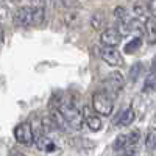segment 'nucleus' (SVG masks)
<instances>
[{"mask_svg":"<svg viewBox=\"0 0 156 156\" xmlns=\"http://www.w3.org/2000/svg\"><path fill=\"white\" fill-rule=\"evenodd\" d=\"M45 20V9L44 6H37V5H31V6H20L16 12H14V25L16 27H39L42 25Z\"/></svg>","mask_w":156,"mask_h":156,"instance_id":"obj_1","label":"nucleus"},{"mask_svg":"<svg viewBox=\"0 0 156 156\" xmlns=\"http://www.w3.org/2000/svg\"><path fill=\"white\" fill-rule=\"evenodd\" d=\"M58 109L64 114V117H66V120L69 122L70 128H73V129H80V128L83 126V122H84L83 111L78 109L73 101H70V100H69V101H64V100H62Z\"/></svg>","mask_w":156,"mask_h":156,"instance_id":"obj_2","label":"nucleus"},{"mask_svg":"<svg viewBox=\"0 0 156 156\" xmlns=\"http://www.w3.org/2000/svg\"><path fill=\"white\" fill-rule=\"evenodd\" d=\"M92 108L100 115H111L114 109V101L106 90H97L92 95Z\"/></svg>","mask_w":156,"mask_h":156,"instance_id":"obj_3","label":"nucleus"},{"mask_svg":"<svg viewBox=\"0 0 156 156\" xmlns=\"http://www.w3.org/2000/svg\"><path fill=\"white\" fill-rule=\"evenodd\" d=\"M14 139L22 145H31L34 144V131H33V126L28 122H22L14 128Z\"/></svg>","mask_w":156,"mask_h":156,"instance_id":"obj_4","label":"nucleus"},{"mask_svg":"<svg viewBox=\"0 0 156 156\" xmlns=\"http://www.w3.org/2000/svg\"><path fill=\"white\" fill-rule=\"evenodd\" d=\"M100 56H101V59L105 61L106 64H109V66H112V67L123 66V56H122V53L119 51L117 47L103 45L100 48Z\"/></svg>","mask_w":156,"mask_h":156,"instance_id":"obj_5","label":"nucleus"},{"mask_svg":"<svg viewBox=\"0 0 156 156\" xmlns=\"http://www.w3.org/2000/svg\"><path fill=\"white\" fill-rule=\"evenodd\" d=\"M120 31L123 34H134V36H142L145 34V20L142 19H126L125 22L120 23Z\"/></svg>","mask_w":156,"mask_h":156,"instance_id":"obj_6","label":"nucleus"},{"mask_svg":"<svg viewBox=\"0 0 156 156\" xmlns=\"http://www.w3.org/2000/svg\"><path fill=\"white\" fill-rule=\"evenodd\" d=\"M105 84H106V92H112V94H117V92H120V90L123 89L125 86V78L120 72H111L108 76H106V80H105Z\"/></svg>","mask_w":156,"mask_h":156,"instance_id":"obj_7","label":"nucleus"},{"mask_svg":"<svg viewBox=\"0 0 156 156\" xmlns=\"http://www.w3.org/2000/svg\"><path fill=\"white\" fill-rule=\"evenodd\" d=\"M123 33L117 28H106L103 30L100 34V41L103 45H109V47H117L122 42Z\"/></svg>","mask_w":156,"mask_h":156,"instance_id":"obj_8","label":"nucleus"},{"mask_svg":"<svg viewBox=\"0 0 156 156\" xmlns=\"http://www.w3.org/2000/svg\"><path fill=\"white\" fill-rule=\"evenodd\" d=\"M83 115H84V122L87 123L89 129H92V131H100L101 129V120H100V117L97 115L95 111H90L89 106H84L83 108Z\"/></svg>","mask_w":156,"mask_h":156,"instance_id":"obj_9","label":"nucleus"},{"mask_svg":"<svg viewBox=\"0 0 156 156\" xmlns=\"http://www.w3.org/2000/svg\"><path fill=\"white\" fill-rule=\"evenodd\" d=\"M134 119H136L134 109L129 106V108H125V109L119 114V117H117V119L114 120V123L119 125V126H129V125L134 122Z\"/></svg>","mask_w":156,"mask_h":156,"instance_id":"obj_10","label":"nucleus"},{"mask_svg":"<svg viewBox=\"0 0 156 156\" xmlns=\"http://www.w3.org/2000/svg\"><path fill=\"white\" fill-rule=\"evenodd\" d=\"M34 144L39 150H42V151H47V153H53L58 150V147L53 144V140L48 139L47 134H41V136H37L36 140H34Z\"/></svg>","mask_w":156,"mask_h":156,"instance_id":"obj_11","label":"nucleus"},{"mask_svg":"<svg viewBox=\"0 0 156 156\" xmlns=\"http://www.w3.org/2000/svg\"><path fill=\"white\" fill-rule=\"evenodd\" d=\"M51 119L55 120V123H56V126H58V129H61V131H69L70 129V125H69V122L66 120V117H64V114L58 109V108H55V109H51Z\"/></svg>","mask_w":156,"mask_h":156,"instance_id":"obj_12","label":"nucleus"},{"mask_svg":"<svg viewBox=\"0 0 156 156\" xmlns=\"http://www.w3.org/2000/svg\"><path fill=\"white\" fill-rule=\"evenodd\" d=\"M145 36L150 44H156V17L145 19Z\"/></svg>","mask_w":156,"mask_h":156,"instance_id":"obj_13","label":"nucleus"},{"mask_svg":"<svg viewBox=\"0 0 156 156\" xmlns=\"http://www.w3.org/2000/svg\"><path fill=\"white\" fill-rule=\"evenodd\" d=\"M140 45H142V39H140V36H134L129 42H126L125 44V47H123V51L125 53H134V51H137L139 48H140Z\"/></svg>","mask_w":156,"mask_h":156,"instance_id":"obj_14","label":"nucleus"},{"mask_svg":"<svg viewBox=\"0 0 156 156\" xmlns=\"http://www.w3.org/2000/svg\"><path fill=\"white\" fill-rule=\"evenodd\" d=\"M105 23H106V19H105V16H103V12L101 11L94 12L92 19H90V25H92V28L94 30H101L103 27H105Z\"/></svg>","mask_w":156,"mask_h":156,"instance_id":"obj_15","label":"nucleus"},{"mask_svg":"<svg viewBox=\"0 0 156 156\" xmlns=\"http://www.w3.org/2000/svg\"><path fill=\"white\" fill-rule=\"evenodd\" d=\"M145 147L148 150L156 148V128H148V131L145 134Z\"/></svg>","mask_w":156,"mask_h":156,"instance_id":"obj_16","label":"nucleus"},{"mask_svg":"<svg viewBox=\"0 0 156 156\" xmlns=\"http://www.w3.org/2000/svg\"><path fill=\"white\" fill-rule=\"evenodd\" d=\"M126 142H128V134H120L119 137L114 140L112 148H114L115 151H120V150H123V148L126 147Z\"/></svg>","mask_w":156,"mask_h":156,"instance_id":"obj_17","label":"nucleus"},{"mask_svg":"<svg viewBox=\"0 0 156 156\" xmlns=\"http://www.w3.org/2000/svg\"><path fill=\"white\" fill-rule=\"evenodd\" d=\"M142 70H144L142 64H140V62H136L134 66L129 69V81H136L137 78L142 75Z\"/></svg>","mask_w":156,"mask_h":156,"instance_id":"obj_18","label":"nucleus"},{"mask_svg":"<svg viewBox=\"0 0 156 156\" xmlns=\"http://www.w3.org/2000/svg\"><path fill=\"white\" fill-rule=\"evenodd\" d=\"M114 17H115L117 20H119L120 23H122V22H125L126 19H129L126 8H123V6H117V8L114 9Z\"/></svg>","mask_w":156,"mask_h":156,"instance_id":"obj_19","label":"nucleus"},{"mask_svg":"<svg viewBox=\"0 0 156 156\" xmlns=\"http://www.w3.org/2000/svg\"><path fill=\"white\" fill-rule=\"evenodd\" d=\"M133 11H134V14H137V17L140 19L142 16H145L147 12H148V6L144 5V3H136L134 8H133Z\"/></svg>","mask_w":156,"mask_h":156,"instance_id":"obj_20","label":"nucleus"},{"mask_svg":"<svg viewBox=\"0 0 156 156\" xmlns=\"http://www.w3.org/2000/svg\"><path fill=\"white\" fill-rule=\"evenodd\" d=\"M148 6V12L151 17H156V0H150V2L147 3Z\"/></svg>","mask_w":156,"mask_h":156,"instance_id":"obj_21","label":"nucleus"},{"mask_svg":"<svg viewBox=\"0 0 156 156\" xmlns=\"http://www.w3.org/2000/svg\"><path fill=\"white\" fill-rule=\"evenodd\" d=\"M3 39H5V33H3V27H2V23H0V45L3 44Z\"/></svg>","mask_w":156,"mask_h":156,"instance_id":"obj_22","label":"nucleus"},{"mask_svg":"<svg viewBox=\"0 0 156 156\" xmlns=\"http://www.w3.org/2000/svg\"><path fill=\"white\" fill-rule=\"evenodd\" d=\"M51 2H53L55 5H58V6H62V5H66V2H64V0H51Z\"/></svg>","mask_w":156,"mask_h":156,"instance_id":"obj_23","label":"nucleus"},{"mask_svg":"<svg viewBox=\"0 0 156 156\" xmlns=\"http://www.w3.org/2000/svg\"><path fill=\"white\" fill-rule=\"evenodd\" d=\"M151 72L156 73V56H154V59H153V62H151Z\"/></svg>","mask_w":156,"mask_h":156,"instance_id":"obj_24","label":"nucleus"},{"mask_svg":"<svg viewBox=\"0 0 156 156\" xmlns=\"http://www.w3.org/2000/svg\"><path fill=\"white\" fill-rule=\"evenodd\" d=\"M11 156H25V154H22V153H19V151H12Z\"/></svg>","mask_w":156,"mask_h":156,"instance_id":"obj_25","label":"nucleus"}]
</instances>
